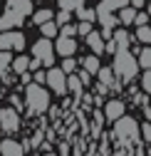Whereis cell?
<instances>
[{"label": "cell", "mask_w": 151, "mask_h": 156, "mask_svg": "<svg viewBox=\"0 0 151 156\" xmlns=\"http://www.w3.org/2000/svg\"><path fill=\"white\" fill-rule=\"evenodd\" d=\"M77 32H79V35H84V37H87V35H89V32H92V23H79V25H77Z\"/></svg>", "instance_id": "32"}, {"label": "cell", "mask_w": 151, "mask_h": 156, "mask_svg": "<svg viewBox=\"0 0 151 156\" xmlns=\"http://www.w3.org/2000/svg\"><path fill=\"white\" fill-rule=\"evenodd\" d=\"M111 42H114L117 52H124V50H129V45H131V35H129L126 30H117V32H111Z\"/></svg>", "instance_id": "14"}, {"label": "cell", "mask_w": 151, "mask_h": 156, "mask_svg": "<svg viewBox=\"0 0 151 156\" xmlns=\"http://www.w3.org/2000/svg\"><path fill=\"white\" fill-rule=\"evenodd\" d=\"M40 32H42L45 40H50V37L57 35V25H54V23H45V25H40Z\"/></svg>", "instance_id": "25"}, {"label": "cell", "mask_w": 151, "mask_h": 156, "mask_svg": "<svg viewBox=\"0 0 151 156\" xmlns=\"http://www.w3.org/2000/svg\"><path fill=\"white\" fill-rule=\"evenodd\" d=\"M141 87H144V92H149L151 89V74H149V69L144 72V77H141Z\"/></svg>", "instance_id": "33"}, {"label": "cell", "mask_w": 151, "mask_h": 156, "mask_svg": "<svg viewBox=\"0 0 151 156\" xmlns=\"http://www.w3.org/2000/svg\"><path fill=\"white\" fill-rule=\"evenodd\" d=\"M124 114H126V104H124L121 99H111V102H107V107H104V116H107L109 122L121 119Z\"/></svg>", "instance_id": "8"}, {"label": "cell", "mask_w": 151, "mask_h": 156, "mask_svg": "<svg viewBox=\"0 0 151 156\" xmlns=\"http://www.w3.org/2000/svg\"><path fill=\"white\" fill-rule=\"evenodd\" d=\"M45 82L54 94H67V74L60 67H50V72H45Z\"/></svg>", "instance_id": "4"}, {"label": "cell", "mask_w": 151, "mask_h": 156, "mask_svg": "<svg viewBox=\"0 0 151 156\" xmlns=\"http://www.w3.org/2000/svg\"><path fill=\"white\" fill-rule=\"evenodd\" d=\"M10 65H12V72H17V74H25V72H27V67H30V57L20 55V57H15V60H12Z\"/></svg>", "instance_id": "19"}, {"label": "cell", "mask_w": 151, "mask_h": 156, "mask_svg": "<svg viewBox=\"0 0 151 156\" xmlns=\"http://www.w3.org/2000/svg\"><path fill=\"white\" fill-rule=\"evenodd\" d=\"M87 45H89V50L94 52V57H99V55H104V40H102V35H99V30H92V32L87 35Z\"/></svg>", "instance_id": "13"}, {"label": "cell", "mask_w": 151, "mask_h": 156, "mask_svg": "<svg viewBox=\"0 0 151 156\" xmlns=\"http://www.w3.org/2000/svg\"><path fill=\"white\" fill-rule=\"evenodd\" d=\"M12 62V57H10V52H0V74L5 72V67Z\"/></svg>", "instance_id": "30"}, {"label": "cell", "mask_w": 151, "mask_h": 156, "mask_svg": "<svg viewBox=\"0 0 151 156\" xmlns=\"http://www.w3.org/2000/svg\"><path fill=\"white\" fill-rule=\"evenodd\" d=\"M111 72L117 74L119 82H131V80L139 74L136 57L131 55L129 50H124V52H114V67H111Z\"/></svg>", "instance_id": "2"}, {"label": "cell", "mask_w": 151, "mask_h": 156, "mask_svg": "<svg viewBox=\"0 0 151 156\" xmlns=\"http://www.w3.org/2000/svg\"><path fill=\"white\" fill-rule=\"evenodd\" d=\"M77 17H79V23H94L97 20V12L89 10V8H82V10H77Z\"/></svg>", "instance_id": "23"}, {"label": "cell", "mask_w": 151, "mask_h": 156, "mask_svg": "<svg viewBox=\"0 0 151 156\" xmlns=\"http://www.w3.org/2000/svg\"><path fill=\"white\" fill-rule=\"evenodd\" d=\"M25 104L30 109V114H42L50 109V92L42 87V84H35L30 82L25 87Z\"/></svg>", "instance_id": "3"}, {"label": "cell", "mask_w": 151, "mask_h": 156, "mask_svg": "<svg viewBox=\"0 0 151 156\" xmlns=\"http://www.w3.org/2000/svg\"><path fill=\"white\" fill-rule=\"evenodd\" d=\"M134 17H136V10L126 5V8L119 10V17H117V20H121V25H131V23H134Z\"/></svg>", "instance_id": "22"}, {"label": "cell", "mask_w": 151, "mask_h": 156, "mask_svg": "<svg viewBox=\"0 0 151 156\" xmlns=\"http://www.w3.org/2000/svg\"><path fill=\"white\" fill-rule=\"evenodd\" d=\"M32 80H35V84H42V82H45V72H35Z\"/></svg>", "instance_id": "36"}, {"label": "cell", "mask_w": 151, "mask_h": 156, "mask_svg": "<svg viewBox=\"0 0 151 156\" xmlns=\"http://www.w3.org/2000/svg\"><path fill=\"white\" fill-rule=\"evenodd\" d=\"M84 8V0H60V10H65V12H77V10H82Z\"/></svg>", "instance_id": "21"}, {"label": "cell", "mask_w": 151, "mask_h": 156, "mask_svg": "<svg viewBox=\"0 0 151 156\" xmlns=\"http://www.w3.org/2000/svg\"><path fill=\"white\" fill-rule=\"evenodd\" d=\"M32 52H35V60H40V65H45V67H52V62H54V50H52V42L50 40H37L35 45H32Z\"/></svg>", "instance_id": "5"}, {"label": "cell", "mask_w": 151, "mask_h": 156, "mask_svg": "<svg viewBox=\"0 0 151 156\" xmlns=\"http://www.w3.org/2000/svg\"><path fill=\"white\" fill-rule=\"evenodd\" d=\"M97 20L102 23V30H107V32H114V27L119 25V20L111 12H97Z\"/></svg>", "instance_id": "17"}, {"label": "cell", "mask_w": 151, "mask_h": 156, "mask_svg": "<svg viewBox=\"0 0 151 156\" xmlns=\"http://www.w3.org/2000/svg\"><path fill=\"white\" fill-rule=\"evenodd\" d=\"M114 141L119 146H136L139 144V122L131 119V116H121V119L114 122Z\"/></svg>", "instance_id": "1"}, {"label": "cell", "mask_w": 151, "mask_h": 156, "mask_svg": "<svg viewBox=\"0 0 151 156\" xmlns=\"http://www.w3.org/2000/svg\"><path fill=\"white\" fill-rule=\"evenodd\" d=\"M23 20L25 17L20 15V12H15V10H5V15L0 17V30H10V27H20L23 25Z\"/></svg>", "instance_id": "9"}, {"label": "cell", "mask_w": 151, "mask_h": 156, "mask_svg": "<svg viewBox=\"0 0 151 156\" xmlns=\"http://www.w3.org/2000/svg\"><path fill=\"white\" fill-rule=\"evenodd\" d=\"M52 17H54V12L47 10V8H42V10L32 12V23H35V25H45V23H52Z\"/></svg>", "instance_id": "18"}, {"label": "cell", "mask_w": 151, "mask_h": 156, "mask_svg": "<svg viewBox=\"0 0 151 156\" xmlns=\"http://www.w3.org/2000/svg\"><path fill=\"white\" fill-rule=\"evenodd\" d=\"M99 82H102V87H107V89H119V80H117V74L111 72V67H99Z\"/></svg>", "instance_id": "11"}, {"label": "cell", "mask_w": 151, "mask_h": 156, "mask_svg": "<svg viewBox=\"0 0 151 156\" xmlns=\"http://www.w3.org/2000/svg\"><path fill=\"white\" fill-rule=\"evenodd\" d=\"M136 65H141L144 69H149V67H151V50H149V47H144V50L139 52V60H136Z\"/></svg>", "instance_id": "24"}, {"label": "cell", "mask_w": 151, "mask_h": 156, "mask_svg": "<svg viewBox=\"0 0 151 156\" xmlns=\"http://www.w3.org/2000/svg\"><path fill=\"white\" fill-rule=\"evenodd\" d=\"M8 8L15 10V12H20L23 17L30 15V12H35L32 10V0H8Z\"/></svg>", "instance_id": "15"}, {"label": "cell", "mask_w": 151, "mask_h": 156, "mask_svg": "<svg viewBox=\"0 0 151 156\" xmlns=\"http://www.w3.org/2000/svg\"><path fill=\"white\" fill-rule=\"evenodd\" d=\"M146 20H149V15H146V12H139V15L134 17V23H136L139 27H141V25H146Z\"/></svg>", "instance_id": "34"}, {"label": "cell", "mask_w": 151, "mask_h": 156, "mask_svg": "<svg viewBox=\"0 0 151 156\" xmlns=\"http://www.w3.org/2000/svg\"><path fill=\"white\" fill-rule=\"evenodd\" d=\"M82 67H84L87 74H97V72H99V57H94V55L84 57V60H82Z\"/></svg>", "instance_id": "20"}, {"label": "cell", "mask_w": 151, "mask_h": 156, "mask_svg": "<svg viewBox=\"0 0 151 156\" xmlns=\"http://www.w3.org/2000/svg\"><path fill=\"white\" fill-rule=\"evenodd\" d=\"M45 156H57V154H52V151H47V154H45Z\"/></svg>", "instance_id": "38"}, {"label": "cell", "mask_w": 151, "mask_h": 156, "mask_svg": "<svg viewBox=\"0 0 151 156\" xmlns=\"http://www.w3.org/2000/svg\"><path fill=\"white\" fill-rule=\"evenodd\" d=\"M65 74H69V72H74V69H77V62H74L72 60V57H65V62H62V67H60Z\"/></svg>", "instance_id": "28"}, {"label": "cell", "mask_w": 151, "mask_h": 156, "mask_svg": "<svg viewBox=\"0 0 151 156\" xmlns=\"http://www.w3.org/2000/svg\"><path fill=\"white\" fill-rule=\"evenodd\" d=\"M52 50H54V52H60L62 57H72L74 52H77V42H74L72 37H60V40L52 45Z\"/></svg>", "instance_id": "10"}, {"label": "cell", "mask_w": 151, "mask_h": 156, "mask_svg": "<svg viewBox=\"0 0 151 156\" xmlns=\"http://www.w3.org/2000/svg\"><path fill=\"white\" fill-rule=\"evenodd\" d=\"M136 40H139V42H144V45H149V42H151V30H149V25H141V27L136 30Z\"/></svg>", "instance_id": "26"}, {"label": "cell", "mask_w": 151, "mask_h": 156, "mask_svg": "<svg viewBox=\"0 0 151 156\" xmlns=\"http://www.w3.org/2000/svg\"><path fill=\"white\" fill-rule=\"evenodd\" d=\"M17 129H20V114H17L15 109H10V107L0 109V131L12 134V131H17Z\"/></svg>", "instance_id": "7"}, {"label": "cell", "mask_w": 151, "mask_h": 156, "mask_svg": "<svg viewBox=\"0 0 151 156\" xmlns=\"http://www.w3.org/2000/svg\"><path fill=\"white\" fill-rule=\"evenodd\" d=\"M23 47H25V35L23 32H3L0 35V52H8V50L23 52Z\"/></svg>", "instance_id": "6"}, {"label": "cell", "mask_w": 151, "mask_h": 156, "mask_svg": "<svg viewBox=\"0 0 151 156\" xmlns=\"http://www.w3.org/2000/svg\"><path fill=\"white\" fill-rule=\"evenodd\" d=\"M74 35H77L74 25H62V37H74Z\"/></svg>", "instance_id": "31"}, {"label": "cell", "mask_w": 151, "mask_h": 156, "mask_svg": "<svg viewBox=\"0 0 151 156\" xmlns=\"http://www.w3.org/2000/svg\"><path fill=\"white\" fill-rule=\"evenodd\" d=\"M129 5V0H102L99 8L94 10V12H111V10H121Z\"/></svg>", "instance_id": "16"}, {"label": "cell", "mask_w": 151, "mask_h": 156, "mask_svg": "<svg viewBox=\"0 0 151 156\" xmlns=\"http://www.w3.org/2000/svg\"><path fill=\"white\" fill-rule=\"evenodd\" d=\"M23 144L15 139H3L0 141V156H23Z\"/></svg>", "instance_id": "12"}, {"label": "cell", "mask_w": 151, "mask_h": 156, "mask_svg": "<svg viewBox=\"0 0 151 156\" xmlns=\"http://www.w3.org/2000/svg\"><path fill=\"white\" fill-rule=\"evenodd\" d=\"M54 20H57V23H54V25H69V20H72V12H57V17H54Z\"/></svg>", "instance_id": "29"}, {"label": "cell", "mask_w": 151, "mask_h": 156, "mask_svg": "<svg viewBox=\"0 0 151 156\" xmlns=\"http://www.w3.org/2000/svg\"><path fill=\"white\" fill-rule=\"evenodd\" d=\"M141 136H144V141H149V139H151V126H149V122L141 126Z\"/></svg>", "instance_id": "35"}, {"label": "cell", "mask_w": 151, "mask_h": 156, "mask_svg": "<svg viewBox=\"0 0 151 156\" xmlns=\"http://www.w3.org/2000/svg\"><path fill=\"white\" fill-rule=\"evenodd\" d=\"M67 92H77V94H82V82L77 80V77H67Z\"/></svg>", "instance_id": "27"}, {"label": "cell", "mask_w": 151, "mask_h": 156, "mask_svg": "<svg viewBox=\"0 0 151 156\" xmlns=\"http://www.w3.org/2000/svg\"><path fill=\"white\" fill-rule=\"evenodd\" d=\"M129 8H134V10H139V8H144V0H131V5Z\"/></svg>", "instance_id": "37"}]
</instances>
